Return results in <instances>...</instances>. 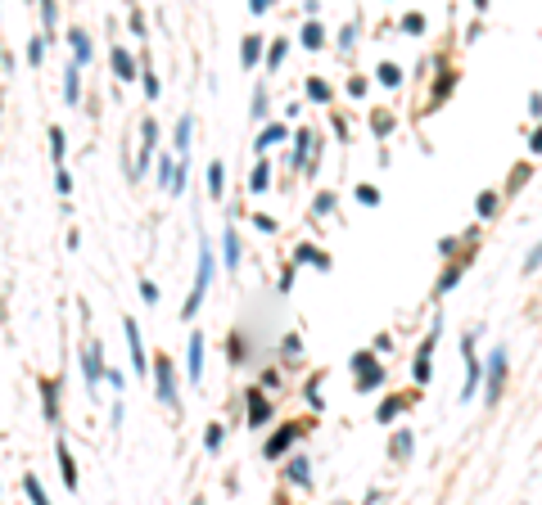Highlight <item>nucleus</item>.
<instances>
[{"instance_id":"obj_1","label":"nucleus","mask_w":542,"mask_h":505,"mask_svg":"<svg viewBox=\"0 0 542 505\" xmlns=\"http://www.w3.org/2000/svg\"><path fill=\"white\" fill-rule=\"evenodd\" d=\"M208 284H213V253H208V248L199 244V271H195V289H190V298H185V307H181V316H185V321H195L199 302L208 298Z\"/></svg>"},{"instance_id":"obj_2","label":"nucleus","mask_w":542,"mask_h":505,"mask_svg":"<svg viewBox=\"0 0 542 505\" xmlns=\"http://www.w3.org/2000/svg\"><path fill=\"white\" fill-rule=\"evenodd\" d=\"M154 388H158V402L163 406H181V397H176V370H172V361L167 356H158L154 361Z\"/></svg>"},{"instance_id":"obj_3","label":"nucleus","mask_w":542,"mask_h":505,"mask_svg":"<svg viewBox=\"0 0 542 505\" xmlns=\"http://www.w3.org/2000/svg\"><path fill=\"white\" fill-rule=\"evenodd\" d=\"M502 384H506V347H493V356H488V384H484L488 406L502 397Z\"/></svg>"},{"instance_id":"obj_4","label":"nucleus","mask_w":542,"mask_h":505,"mask_svg":"<svg viewBox=\"0 0 542 505\" xmlns=\"http://www.w3.org/2000/svg\"><path fill=\"white\" fill-rule=\"evenodd\" d=\"M353 370H357V393H370V388L384 384V366H379L370 352H357V356H353Z\"/></svg>"},{"instance_id":"obj_5","label":"nucleus","mask_w":542,"mask_h":505,"mask_svg":"<svg viewBox=\"0 0 542 505\" xmlns=\"http://www.w3.org/2000/svg\"><path fill=\"white\" fill-rule=\"evenodd\" d=\"M82 375H86V384H91V388H95L99 379L108 375V370H104V347H99V338H91L86 352H82Z\"/></svg>"},{"instance_id":"obj_6","label":"nucleus","mask_w":542,"mask_h":505,"mask_svg":"<svg viewBox=\"0 0 542 505\" xmlns=\"http://www.w3.org/2000/svg\"><path fill=\"white\" fill-rule=\"evenodd\" d=\"M461 352H466V388H461V397H475L479 375H484V366H479V356H475V334L461 338Z\"/></svg>"},{"instance_id":"obj_7","label":"nucleus","mask_w":542,"mask_h":505,"mask_svg":"<svg viewBox=\"0 0 542 505\" xmlns=\"http://www.w3.org/2000/svg\"><path fill=\"white\" fill-rule=\"evenodd\" d=\"M294 442H298V424H285V429L276 433V438H267V447H262V452H267V460H276V456H285V452H290Z\"/></svg>"},{"instance_id":"obj_8","label":"nucleus","mask_w":542,"mask_h":505,"mask_svg":"<svg viewBox=\"0 0 542 505\" xmlns=\"http://www.w3.org/2000/svg\"><path fill=\"white\" fill-rule=\"evenodd\" d=\"M122 330H127V347H131V361H136V370H141V375H145V370H150V366H145V343H141V325H136V321H131V316H127V321H122Z\"/></svg>"},{"instance_id":"obj_9","label":"nucleus","mask_w":542,"mask_h":505,"mask_svg":"<svg viewBox=\"0 0 542 505\" xmlns=\"http://www.w3.org/2000/svg\"><path fill=\"white\" fill-rule=\"evenodd\" d=\"M185 375H190V384H199L204 379V334H190V366H185Z\"/></svg>"},{"instance_id":"obj_10","label":"nucleus","mask_w":542,"mask_h":505,"mask_svg":"<svg viewBox=\"0 0 542 505\" xmlns=\"http://www.w3.org/2000/svg\"><path fill=\"white\" fill-rule=\"evenodd\" d=\"M54 456H59V469H64V487H68V492H77V465H73L68 442H54Z\"/></svg>"},{"instance_id":"obj_11","label":"nucleus","mask_w":542,"mask_h":505,"mask_svg":"<svg viewBox=\"0 0 542 505\" xmlns=\"http://www.w3.org/2000/svg\"><path fill=\"white\" fill-rule=\"evenodd\" d=\"M434 343H438V330H429V338H425V343H421V356H416V379H421V384H425V379H429V356H434Z\"/></svg>"},{"instance_id":"obj_12","label":"nucleus","mask_w":542,"mask_h":505,"mask_svg":"<svg viewBox=\"0 0 542 505\" xmlns=\"http://www.w3.org/2000/svg\"><path fill=\"white\" fill-rule=\"evenodd\" d=\"M108 59H113V73H118L122 82H131V77H136V59H131L122 45H113V50H108Z\"/></svg>"},{"instance_id":"obj_13","label":"nucleus","mask_w":542,"mask_h":505,"mask_svg":"<svg viewBox=\"0 0 542 505\" xmlns=\"http://www.w3.org/2000/svg\"><path fill=\"white\" fill-rule=\"evenodd\" d=\"M41 397H45V419L59 424V384L54 379H41Z\"/></svg>"},{"instance_id":"obj_14","label":"nucleus","mask_w":542,"mask_h":505,"mask_svg":"<svg viewBox=\"0 0 542 505\" xmlns=\"http://www.w3.org/2000/svg\"><path fill=\"white\" fill-rule=\"evenodd\" d=\"M208 194H213V199H222V194H226V162H222V158L208 162Z\"/></svg>"},{"instance_id":"obj_15","label":"nucleus","mask_w":542,"mask_h":505,"mask_svg":"<svg viewBox=\"0 0 542 505\" xmlns=\"http://www.w3.org/2000/svg\"><path fill=\"white\" fill-rule=\"evenodd\" d=\"M267 415H271V402L262 397V393H249V424H253V429H262Z\"/></svg>"},{"instance_id":"obj_16","label":"nucleus","mask_w":542,"mask_h":505,"mask_svg":"<svg viewBox=\"0 0 542 505\" xmlns=\"http://www.w3.org/2000/svg\"><path fill=\"white\" fill-rule=\"evenodd\" d=\"M68 41H73V64L82 68V64L91 59V36L82 32V27H73V32H68Z\"/></svg>"},{"instance_id":"obj_17","label":"nucleus","mask_w":542,"mask_h":505,"mask_svg":"<svg viewBox=\"0 0 542 505\" xmlns=\"http://www.w3.org/2000/svg\"><path fill=\"white\" fill-rule=\"evenodd\" d=\"M64 99H68V104L82 99V68H77V64H68V73H64Z\"/></svg>"},{"instance_id":"obj_18","label":"nucleus","mask_w":542,"mask_h":505,"mask_svg":"<svg viewBox=\"0 0 542 505\" xmlns=\"http://www.w3.org/2000/svg\"><path fill=\"white\" fill-rule=\"evenodd\" d=\"M141 136H145V149H141V162H136V172H141L145 162H150V149H154V140H158V122L145 118V122H141Z\"/></svg>"},{"instance_id":"obj_19","label":"nucleus","mask_w":542,"mask_h":505,"mask_svg":"<svg viewBox=\"0 0 542 505\" xmlns=\"http://www.w3.org/2000/svg\"><path fill=\"white\" fill-rule=\"evenodd\" d=\"M222 253H226L222 262H226V267L235 271V267H239V235H235V226H231L226 235H222Z\"/></svg>"},{"instance_id":"obj_20","label":"nucleus","mask_w":542,"mask_h":505,"mask_svg":"<svg viewBox=\"0 0 542 505\" xmlns=\"http://www.w3.org/2000/svg\"><path fill=\"white\" fill-rule=\"evenodd\" d=\"M239 59H244V68H253L262 59V36H244V45H239Z\"/></svg>"},{"instance_id":"obj_21","label":"nucleus","mask_w":542,"mask_h":505,"mask_svg":"<svg viewBox=\"0 0 542 505\" xmlns=\"http://www.w3.org/2000/svg\"><path fill=\"white\" fill-rule=\"evenodd\" d=\"M271 167H267V158H258V167H253V176H249V190L253 194H262V190H271Z\"/></svg>"},{"instance_id":"obj_22","label":"nucleus","mask_w":542,"mask_h":505,"mask_svg":"<svg viewBox=\"0 0 542 505\" xmlns=\"http://www.w3.org/2000/svg\"><path fill=\"white\" fill-rule=\"evenodd\" d=\"M285 473H290V483H312V465H307L303 456H294V460H290V469H285Z\"/></svg>"},{"instance_id":"obj_23","label":"nucleus","mask_w":542,"mask_h":505,"mask_svg":"<svg viewBox=\"0 0 542 505\" xmlns=\"http://www.w3.org/2000/svg\"><path fill=\"white\" fill-rule=\"evenodd\" d=\"M298 262H312L316 271H330V258H325L321 248H312V244H303V248H298Z\"/></svg>"},{"instance_id":"obj_24","label":"nucleus","mask_w":542,"mask_h":505,"mask_svg":"<svg viewBox=\"0 0 542 505\" xmlns=\"http://www.w3.org/2000/svg\"><path fill=\"white\" fill-rule=\"evenodd\" d=\"M23 487H27V496H32V505H50V496H45V487L36 483V473H23Z\"/></svg>"},{"instance_id":"obj_25","label":"nucleus","mask_w":542,"mask_h":505,"mask_svg":"<svg viewBox=\"0 0 542 505\" xmlns=\"http://www.w3.org/2000/svg\"><path fill=\"white\" fill-rule=\"evenodd\" d=\"M50 158H54V167L64 172V131L59 127H50Z\"/></svg>"},{"instance_id":"obj_26","label":"nucleus","mask_w":542,"mask_h":505,"mask_svg":"<svg viewBox=\"0 0 542 505\" xmlns=\"http://www.w3.org/2000/svg\"><path fill=\"white\" fill-rule=\"evenodd\" d=\"M303 45H307V50H316V45H325V32H321V23H307V27H303Z\"/></svg>"},{"instance_id":"obj_27","label":"nucleus","mask_w":542,"mask_h":505,"mask_svg":"<svg viewBox=\"0 0 542 505\" xmlns=\"http://www.w3.org/2000/svg\"><path fill=\"white\" fill-rule=\"evenodd\" d=\"M190 131H195V122H190V118H181V122H176V149H190Z\"/></svg>"},{"instance_id":"obj_28","label":"nucleus","mask_w":542,"mask_h":505,"mask_svg":"<svg viewBox=\"0 0 542 505\" xmlns=\"http://www.w3.org/2000/svg\"><path fill=\"white\" fill-rule=\"evenodd\" d=\"M402 406H412V397H389V402H384V406H379V419H393V415H398Z\"/></svg>"},{"instance_id":"obj_29","label":"nucleus","mask_w":542,"mask_h":505,"mask_svg":"<svg viewBox=\"0 0 542 505\" xmlns=\"http://www.w3.org/2000/svg\"><path fill=\"white\" fill-rule=\"evenodd\" d=\"M475 212L479 217H493V212H497V194H479V199H475Z\"/></svg>"},{"instance_id":"obj_30","label":"nucleus","mask_w":542,"mask_h":505,"mask_svg":"<svg viewBox=\"0 0 542 505\" xmlns=\"http://www.w3.org/2000/svg\"><path fill=\"white\" fill-rule=\"evenodd\" d=\"M379 82H384V86H398V82H402V68L398 64H379Z\"/></svg>"},{"instance_id":"obj_31","label":"nucleus","mask_w":542,"mask_h":505,"mask_svg":"<svg viewBox=\"0 0 542 505\" xmlns=\"http://www.w3.org/2000/svg\"><path fill=\"white\" fill-rule=\"evenodd\" d=\"M172 176H176V167H172V158L163 153V158H158V185H167V190H172Z\"/></svg>"},{"instance_id":"obj_32","label":"nucleus","mask_w":542,"mask_h":505,"mask_svg":"<svg viewBox=\"0 0 542 505\" xmlns=\"http://www.w3.org/2000/svg\"><path fill=\"white\" fill-rule=\"evenodd\" d=\"M285 136H290L285 127H267V131L258 136V149H271V140H285Z\"/></svg>"},{"instance_id":"obj_33","label":"nucleus","mask_w":542,"mask_h":505,"mask_svg":"<svg viewBox=\"0 0 542 505\" xmlns=\"http://www.w3.org/2000/svg\"><path fill=\"white\" fill-rule=\"evenodd\" d=\"M226 352H231V361H244V352H249V347H244V338H239V334H231V343H226Z\"/></svg>"},{"instance_id":"obj_34","label":"nucleus","mask_w":542,"mask_h":505,"mask_svg":"<svg viewBox=\"0 0 542 505\" xmlns=\"http://www.w3.org/2000/svg\"><path fill=\"white\" fill-rule=\"evenodd\" d=\"M407 452H412V433H393V456L402 460Z\"/></svg>"},{"instance_id":"obj_35","label":"nucleus","mask_w":542,"mask_h":505,"mask_svg":"<svg viewBox=\"0 0 542 505\" xmlns=\"http://www.w3.org/2000/svg\"><path fill=\"white\" fill-rule=\"evenodd\" d=\"M27 59H32V64H41V59H45V36H32V45H27Z\"/></svg>"},{"instance_id":"obj_36","label":"nucleus","mask_w":542,"mask_h":505,"mask_svg":"<svg viewBox=\"0 0 542 505\" xmlns=\"http://www.w3.org/2000/svg\"><path fill=\"white\" fill-rule=\"evenodd\" d=\"M307 95H312L316 104H325V99H330V86H325V82H307Z\"/></svg>"},{"instance_id":"obj_37","label":"nucleus","mask_w":542,"mask_h":505,"mask_svg":"<svg viewBox=\"0 0 542 505\" xmlns=\"http://www.w3.org/2000/svg\"><path fill=\"white\" fill-rule=\"evenodd\" d=\"M222 438H226V433H222V424H208V452H217V447H222Z\"/></svg>"},{"instance_id":"obj_38","label":"nucleus","mask_w":542,"mask_h":505,"mask_svg":"<svg viewBox=\"0 0 542 505\" xmlns=\"http://www.w3.org/2000/svg\"><path fill=\"white\" fill-rule=\"evenodd\" d=\"M281 59H285V41H276L267 50V68H281Z\"/></svg>"},{"instance_id":"obj_39","label":"nucleus","mask_w":542,"mask_h":505,"mask_svg":"<svg viewBox=\"0 0 542 505\" xmlns=\"http://www.w3.org/2000/svg\"><path fill=\"white\" fill-rule=\"evenodd\" d=\"M538 267H542V244H533L529 258H524V271H538Z\"/></svg>"},{"instance_id":"obj_40","label":"nucleus","mask_w":542,"mask_h":505,"mask_svg":"<svg viewBox=\"0 0 542 505\" xmlns=\"http://www.w3.org/2000/svg\"><path fill=\"white\" fill-rule=\"evenodd\" d=\"M141 298L145 302H158V284H154V280H141Z\"/></svg>"},{"instance_id":"obj_41","label":"nucleus","mask_w":542,"mask_h":505,"mask_svg":"<svg viewBox=\"0 0 542 505\" xmlns=\"http://www.w3.org/2000/svg\"><path fill=\"white\" fill-rule=\"evenodd\" d=\"M41 19H45V27H54V19H59V10H54V0H45V5H41Z\"/></svg>"},{"instance_id":"obj_42","label":"nucleus","mask_w":542,"mask_h":505,"mask_svg":"<svg viewBox=\"0 0 542 505\" xmlns=\"http://www.w3.org/2000/svg\"><path fill=\"white\" fill-rule=\"evenodd\" d=\"M357 199H362V204H366V208H375V204H379V194L370 190V185H362V190H357Z\"/></svg>"},{"instance_id":"obj_43","label":"nucleus","mask_w":542,"mask_h":505,"mask_svg":"<svg viewBox=\"0 0 542 505\" xmlns=\"http://www.w3.org/2000/svg\"><path fill=\"white\" fill-rule=\"evenodd\" d=\"M370 127H375L379 136H389V131H393V118H379V113H375V118H370Z\"/></svg>"},{"instance_id":"obj_44","label":"nucleus","mask_w":542,"mask_h":505,"mask_svg":"<svg viewBox=\"0 0 542 505\" xmlns=\"http://www.w3.org/2000/svg\"><path fill=\"white\" fill-rule=\"evenodd\" d=\"M402 27H407V32H421L425 19H421V14H407V19H402Z\"/></svg>"},{"instance_id":"obj_45","label":"nucleus","mask_w":542,"mask_h":505,"mask_svg":"<svg viewBox=\"0 0 542 505\" xmlns=\"http://www.w3.org/2000/svg\"><path fill=\"white\" fill-rule=\"evenodd\" d=\"M145 95L158 99V77H154V73H145Z\"/></svg>"},{"instance_id":"obj_46","label":"nucleus","mask_w":542,"mask_h":505,"mask_svg":"<svg viewBox=\"0 0 542 505\" xmlns=\"http://www.w3.org/2000/svg\"><path fill=\"white\" fill-rule=\"evenodd\" d=\"M335 208V194H316V212H330Z\"/></svg>"},{"instance_id":"obj_47","label":"nucleus","mask_w":542,"mask_h":505,"mask_svg":"<svg viewBox=\"0 0 542 505\" xmlns=\"http://www.w3.org/2000/svg\"><path fill=\"white\" fill-rule=\"evenodd\" d=\"M253 226H258V230H276V221H271L267 212H258V217H253Z\"/></svg>"},{"instance_id":"obj_48","label":"nucleus","mask_w":542,"mask_h":505,"mask_svg":"<svg viewBox=\"0 0 542 505\" xmlns=\"http://www.w3.org/2000/svg\"><path fill=\"white\" fill-rule=\"evenodd\" d=\"M529 149H533V153H542V127H538V131H533V140H529Z\"/></svg>"}]
</instances>
